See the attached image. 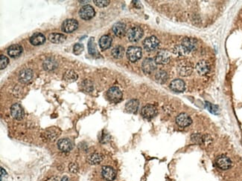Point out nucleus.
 Segmentation results:
<instances>
[{
	"label": "nucleus",
	"mask_w": 242,
	"mask_h": 181,
	"mask_svg": "<svg viewBox=\"0 0 242 181\" xmlns=\"http://www.w3.org/2000/svg\"><path fill=\"white\" fill-rule=\"evenodd\" d=\"M196 48V41L193 39L186 38L182 41V43L178 48L179 53H188L193 51Z\"/></svg>",
	"instance_id": "obj_1"
},
{
	"label": "nucleus",
	"mask_w": 242,
	"mask_h": 181,
	"mask_svg": "<svg viewBox=\"0 0 242 181\" xmlns=\"http://www.w3.org/2000/svg\"><path fill=\"white\" fill-rule=\"evenodd\" d=\"M127 57L130 62H136L142 57V48L137 46H130L127 50Z\"/></svg>",
	"instance_id": "obj_2"
},
{
	"label": "nucleus",
	"mask_w": 242,
	"mask_h": 181,
	"mask_svg": "<svg viewBox=\"0 0 242 181\" xmlns=\"http://www.w3.org/2000/svg\"><path fill=\"white\" fill-rule=\"evenodd\" d=\"M143 36V30L140 27H131L127 32V36L129 41L132 42H138Z\"/></svg>",
	"instance_id": "obj_3"
},
{
	"label": "nucleus",
	"mask_w": 242,
	"mask_h": 181,
	"mask_svg": "<svg viewBox=\"0 0 242 181\" xmlns=\"http://www.w3.org/2000/svg\"><path fill=\"white\" fill-rule=\"evenodd\" d=\"M144 48L148 52L151 51H156L160 46V41L156 36H151L150 37H147L143 41Z\"/></svg>",
	"instance_id": "obj_4"
},
{
	"label": "nucleus",
	"mask_w": 242,
	"mask_h": 181,
	"mask_svg": "<svg viewBox=\"0 0 242 181\" xmlns=\"http://www.w3.org/2000/svg\"><path fill=\"white\" fill-rule=\"evenodd\" d=\"M108 98L112 103H119L122 99V92L118 87H112L108 90Z\"/></svg>",
	"instance_id": "obj_5"
},
{
	"label": "nucleus",
	"mask_w": 242,
	"mask_h": 181,
	"mask_svg": "<svg viewBox=\"0 0 242 181\" xmlns=\"http://www.w3.org/2000/svg\"><path fill=\"white\" fill-rule=\"evenodd\" d=\"M95 14V11L94 8H92L91 5H85L82 7L79 11V16L81 19L84 20H89L94 17Z\"/></svg>",
	"instance_id": "obj_6"
},
{
	"label": "nucleus",
	"mask_w": 242,
	"mask_h": 181,
	"mask_svg": "<svg viewBox=\"0 0 242 181\" xmlns=\"http://www.w3.org/2000/svg\"><path fill=\"white\" fill-rule=\"evenodd\" d=\"M141 114L145 119H152L157 114V108L154 105L147 104L142 108Z\"/></svg>",
	"instance_id": "obj_7"
},
{
	"label": "nucleus",
	"mask_w": 242,
	"mask_h": 181,
	"mask_svg": "<svg viewBox=\"0 0 242 181\" xmlns=\"http://www.w3.org/2000/svg\"><path fill=\"white\" fill-rule=\"evenodd\" d=\"M171 60V54L166 50H160L155 57V62L156 64L165 65Z\"/></svg>",
	"instance_id": "obj_8"
},
{
	"label": "nucleus",
	"mask_w": 242,
	"mask_h": 181,
	"mask_svg": "<svg viewBox=\"0 0 242 181\" xmlns=\"http://www.w3.org/2000/svg\"><path fill=\"white\" fill-rule=\"evenodd\" d=\"M78 27V23L74 19H66L62 24V31L65 33H73Z\"/></svg>",
	"instance_id": "obj_9"
},
{
	"label": "nucleus",
	"mask_w": 242,
	"mask_h": 181,
	"mask_svg": "<svg viewBox=\"0 0 242 181\" xmlns=\"http://www.w3.org/2000/svg\"><path fill=\"white\" fill-rule=\"evenodd\" d=\"M216 165L220 169L227 170L232 166V161L226 155H221L216 160Z\"/></svg>",
	"instance_id": "obj_10"
},
{
	"label": "nucleus",
	"mask_w": 242,
	"mask_h": 181,
	"mask_svg": "<svg viewBox=\"0 0 242 181\" xmlns=\"http://www.w3.org/2000/svg\"><path fill=\"white\" fill-rule=\"evenodd\" d=\"M156 62L151 58L145 59V60L143 61V62H142V71H144V73L146 74H150L153 73V72L154 71V70L156 69Z\"/></svg>",
	"instance_id": "obj_11"
},
{
	"label": "nucleus",
	"mask_w": 242,
	"mask_h": 181,
	"mask_svg": "<svg viewBox=\"0 0 242 181\" xmlns=\"http://www.w3.org/2000/svg\"><path fill=\"white\" fill-rule=\"evenodd\" d=\"M34 77V72L30 68H25L20 72L19 79L22 83H29Z\"/></svg>",
	"instance_id": "obj_12"
},
{
	"label": "nucleus",
	"mask_w": 242,
	"mask_h": 181,
	"mask_svg": "<svg viewBox=\"0 0 242 181\" xmlns=\"http://www.w3.org/2000/svg\"><path fill=\"white\" fill-rule=\"evenodd\" d=\"M11 114L13 118L16 120H22L24 117L25 113H24L23 108L18 103H15L11 108Z\"/></svg>",
	"instance_id": "obj_13"
},
{
	"label": "nucleus",
	"mask_w": 242,
	"mask_h": 181,
	"mask_svg": "<svg viewBox=\"0 0 242 181\" xmlns=\"http://www.w3.org/2000/svg\"><path fill=\"white\" fill-rule=\"evenodd\" d=\"M176 123L181 128L187 127L191 123V119L186 113H181L176 118Z\"/></svg>",
	"instance_id": "obj_14"
},
{
	"label": "nucleus",
	"mask_w": 242,
	"mask_h": 181,
	"mask_svg": "<svg viewBox=\"0 0 242 181\" xmlns=\"http://www.w3.org/2000/svg\"><path fill=\"white\" fill-rule=\"evenodd\" d=\"M101 175H102V177H104L106 180L112 181L116 178V172L113 168L107 166H104V167L102 168Z\"/></svg>",
	"instance_id": "obj_15"
},
{
	"label": "nucleus",
	"mask_w": 242,
	"mask_h": 181,
	"mask_svg": "<svg viewBox=\"0 0 242 181\" xmlns=\"http://www.w3.org/2000/svg\"><path fill=\"white\" fill-rule=\"evenodd\" d=\"M170 88L171 89L175 92H180L184 91L186 89V84H185L184 81L180 79H176L173 80L170 84Z\"/></svg>",
	"instance_id": "obj_16"
},
{
	"label": "nucleus",
	"mask_w": 242,
	"mask_h": 181,
	"mask_svg": "<svg viewBox=\"0 0 242 181\" xmlns=\"http://www.w3.org/2000/svg\"><path fill=\"white\" fill-rule=\"evenodd\" d=\"M196 71L200 75H206L210 71V65L208 62L201 60L197 62L196 65Z\"/></svg>",
	"instance_id": "obj_17"
},
{
	"label": "nucleus",
	"mask_w": 242,
	"mask_h": 181,
	"mask_svg": "<svg viewBox=\"0 0 242 181\" xmlns=\"http://www.w3.org/2000/svg\"><path fill=\"white\" fill-rule=\"evenodd\" d=\"M112 31L116 36L122 37L126 34V25L121 22H119L113 25Z\"/></svg>",
	"instance_id": "obj_18"
},
{
	"label": "nucleus",
	"mask_w": 242,
	"mask_h": 181,
	"mask_svg": "<svg viewBox=\"0 0 242 181\" xmlns=\"http://www.w3.org/2000/svg\"><path fill=\"white\" fill-rule=\"evenodd\" d=\"M58 147L60 151L64 152H68L73 149V143L67 138L60 139L58 142Z\"/></svg>",
	"instance_id": "obj_19"
},
{
	"label": "nucleus",
	"mask_w": 242,
	"mask_h": 181,
	"mask_svg": "<svg viewBox=\"0 0 242 181\" xmlns=\"http://www.w3.org/2000/svg\"><path fill=\"white\" fill-rule=\"evenodd\" d=\"M139 107V102L138 99H133L129 100L126 103V105H125V110L128 113L135 114L137 112Z\"/></svg>",
	"instance_id": "obj_20"
},
{
	"label": "nucleus",
	"mask_w": 242,
	"mask_h": 181,
	"mask_svg": "<svg viewBox=\"0 0 242 181\" xmlns=\"http://www.w3.org/2000/svg\"><path fill=\"white\" fill-rule=\"evenodd\" d=\"M46 42V37L41 33H35L30 38V42L31 45L37 46L41 45Z\"/></svg>",
	"instance_id": "obj_21"
},
{
	"label": "nucleus",
	"mask_w": 242,
	"mask_h": 181,
	"mask_svg": "<svg viewBox=\"0 0 242 181\" xmlns=\"http://www.w3.org/2000/svg\"><path fill=\"white\" fill-rule=\"evenodd\" d=\"M112 39L109 35H104L102 36L99 40V45L101 50L105 51V50L110 48V46L112 45Z\"/></svg>",
	"instance_id": "obj_22"
},
{
	"label": "nucleus",
	"mask_w": 242,
	"mask_h": 181,
	"mask_svg": "<svg viewBox=\"0 0 242 181\" xmlns=\"http://www.w3.org/2000/svg\"><path fill=\"white\" fill-rule=\"evenodd\" d=\"M103 160V155L99 153H93L89 155L86 158V162L90 165H98Z\"/></svg>",
	"instance_id": "obj_23"
},
{
	"label": "nucleus",
	"mask_w": 242,
	"mask_h": 181,
	"mask_svg": "<svg viewBox=\"0 0 242 181\" xmlns=\"http://www.w3.org/2000/svg\"><path fill=\"white\" fill-rule=\"evenodd\" d=\"M23 53V48L20 45H12L8 48V54L11 57H17Z\"/></svg>",
	"instance_id": "obj_24"
},
{
	"label": "nucleus",
	"mask_w": 242,
	"mask_h": 181,
	"mask_svg": "<svg viewBox=\"0 0 242 181\" xmlns=\"http://www.w3.org/2000/svg\"><path fill=\"white\" fill-rule=\"evenodd\" d=\"M66 36L62 34H58V33H53V34H49V41L55 44H60L65 42Z\"/></svg>",
	"instance_id": "obj_25"
},
{
	"label": "nucleus",
	"mask_w": 242,
	"mask_h": 181,
	"mask_svg": "<svg viewBox=\"0 0 242 181\" xmlns=\"http://www.w3.org/2000/svg\"><path fill=\"white\" fill-rule=\"evenodd\" d=\"M88 50H89V53H90V54H91L92 56L95 57H100V54H99V52H98L97 48H96V45L95 43V40H94L93 37H91L90 39V40H89Z\"/></svg>",
	"instance_id": "obj_26"
},
{
	"label": "nucleus",
	"mask_w": 242,
	"mask_h": 181,
	"mask_svg": "<svg viewBox=\"0 0 242 181\" xmlns=\"http://www.w3.org/2000/svg\"><path fill=\"white\" fill-rule=\"evenodd\" d=\"M57 66H58V63H57V62L54 59H47L43 62L44 69L48 71H53V70H55L57 68Z\"/></svg>",
	"instance_id": "obj_27"
},
{
	"label": "nucleus",
	"mask_w": 242,
	"mask_h": 181,
	"mask_svg": "<svg viewBox=\"0 0 242 181\" xmlns=\"http://www.w3.org/2000/svg\"><path fill=\"white\" fill-rule=\"evenodd\" d=\"M64 79L66 82H75L77 79V74L76 72L74 71L73 70H68L64 74Z\"/></svg>",
	"instance_id": "obj_28"
},
{
	"label": "nucleus",
	"mask_w": 242,
	"mask_h": 181,
	"mask_svg": "<svg viewBox=\"0 0 242 181\" xmlns=\"http://www.w3.org/2000/svg\"><path fill=\"white\" fill-rule=\"evenodd\" d=\"M155 78L159 83L163 84V83L167 82L168 79H169V75H168L167 72H165V71H160L156 73Z\"/></svg>",
	"instance_id": "obj_29"
},
{
	"label": "nucleus",
	"mask_w": 242,
	"mask_h": 181,
	"mask_svg": "<svg viewBox=\"0 0 242 181\" xmlns=\"http://www.w3.org/2000/svg\"><path fill=\"white\" fill-rule=\"evenodd\" d=\"M112 56L115 59H121L122 58L124 54H125V48L122 46H117L114 48L112 51Z\"/></svg>",
	"instance_id": "obj_30"
},
{
	"label": "nucleus",
	"mask_w": 242,
	"mask_h": 181,
	"mask_svg": "<svg viewBox=\"0 0 242 181\" xmlns=\"http://www.w3.org/2000/svg\"><path fill=\"white\" fill-rule=\"evenodd\" d=\"M180 73L182 76H186L191 74V65H188L186 62L183 63L182 65H180Z\"/></svg>",
	"instance_id": "obj_31"
},
{
	"label": "nucleus",
	"mask_w": 242,
	"mask_h": 181,
	"mask_svg": "<svg viewBox=\"0 0 242 181\" xmlns=\"http://www.w3.org/2000/svg\"><path fill=\"white\" fill-rule=\"evenodd\" d=\"M205 105H206V108L209 110V112H211L212 114H219V108L218 106H215V105L212 104V103L209 102H206V104Z\"/></svg>",
	"instance_id": "obj_32"
},
{
	"label": "nucleus",
	"mask_w": 242,
	"mask_h": 181,
	"mask_svg": "<svg viewBox=\"0 0 242 181\" xmlns=\"http://www.w3.org/2000/svg\"><path fill=\"white\" fill-rule=\"evenodd\" d=\"M8 62L9 60L8 57L4 56V55H1V57H0V68H1V70H3L6 68L8 65Z\"/></svg>",
	"instance_id": "obj_33"
},
{
	"label": "nucleus",
	"mask_w": 242,
	"mask_h": 181,
	"mask_svg": "<svg viewBox=\"0 0 242 181\" xmlns=\"http://www.w3.org/2000/svg\"><path fill=\"white\" fill-rule=\"evenodd\" d=\"M110 2L109 0H94V3L96 6L99 8H104L110 4Z\"/></svg>",
	"instance_id": "obj_34"
},
{
	"label": "nucleus",
	"mask_w": 242,
	"mask_h": 181,
	"mask_svg": "<svg viewBox=\"0 0 242 181\" xmlns=\"http://www.w3.org/2000/svg\"><path fill=\"white\" fill-rule=\"evenodd\" d=\"M84 47L82 44H78V43L75 44L73 47L74 53H75V55L81 54V53L83 52V51H84Z\"/></svg>",
	"instance_id": "obj_35"
},
{
	"label": "nucleus",
	"mask_w": 242,
	"mask_h": 181,
	"mask_svg": "<svg viewBox=\"0 0 242 181\" xmlns=\"http://www.w3.org/2000/svg\"><path fill=\"white\" fill-rule=\"evenodd\" d=\"M69 169L71 172L76 173L77 170H78V166H77V164L75 163V162H72V163L69 166Z\"/></svg>",
	"instance_id": "obj_36"
}]
</instances>
